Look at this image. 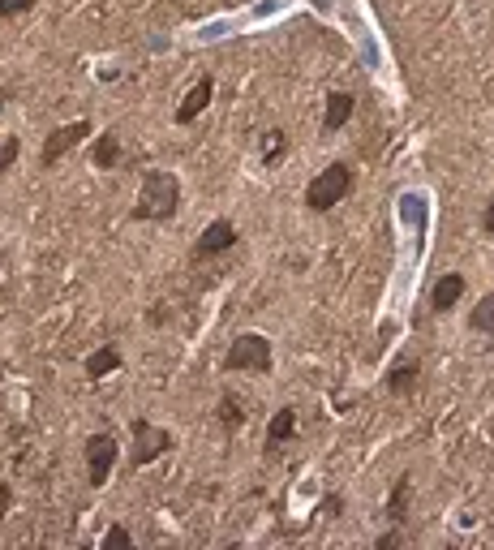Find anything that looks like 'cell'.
<instances>
[{
    "instance_id": "obj_1",
    "label": "cell",
    "mask_w": 494,
    "mask_h": 550,
    "mask_svg": "<svg viewBox=\"0 0 494 550\" xmlns=\"http://www.w3.org/2000/svg\"><path fill=\"white\" fill-rule=\"evenodd\" d=\"M181 207V181L177 172H164V168H151L142 177V190L134 202V220L138 224H168Z\"/></svg>"
},
{
    "instance_id": "obj_2",
    "label": "cell",
    "mask_w": 494,
    "mask_h": 550,
    "mask_svg": "<svg viewBox=\"0 0 494 550\" xmlns=\"http://www.w3.org/2000/svg\"><path fill=\"white\" fill-rule=\"evenodd\" d=\"M353 164H344V159H336V164H327L318 177L305 185V211H314V215H323L331 207H340V202L353 194Z\"/></svg>"
},
{
    "instance_id": "obj_3",
    "label": "cell",
    "mask_w": 494,
    "mask_h": 550,
    "mask_svg": "<svg viewBox=\"0 0 494 550\" xmlns=\"http://www.w3.org/2000/svg\"><path fill=\"white\" fill-rule=\"evenodd\" d=\"M129 469H147V465H155L159 456H168L172 447H177V439H172V430H164V426H155V422H147V417H134L129 422Z\"/></svg>"
},
{
    "instance_id": "obj_4",
    "label": "cell",
    "mask_w": 494,
    "mask_h": 550,
    "mask_svg": "<svg viewBox=\"0 0 494 550\" xmlns=\"http://www.w3.org/2000/svg\"><path fill=\"white\" fill-rule=\"evenodd\" d=\"M271 366H275L271 340H267V336H258V331H241V336L228 344V353H224V370H228V374H237V370L271 374Z\"/></svg>"
},
{
    "instance_id": "obj_5",
    "label": "cell",
    "mask_w": 494,
    "mask_h": 550,
    "mask_svg": "<svg viewBox=\"0 0 494 550\" xmlns=\"http://www.w3.org/2000/svg\"><path fill=\"white\" fill-rule=\"evenodd\" d=\"M82 456H86V486H91V490L108 486L116 460H121V443H116V430H95L91 439H86Z\"/></svg>"
},
{
    "instance_id": "obj_6",
    "label": "cell",
    "mask_w": 494,
    "mask_h": 550,
    "mask_svg": "<svg viewBox=\"0 0 494 550\" xmlns=\"http://www.w3.org/2000/svg\"><path fill=\"white\" fill-rule=\"evenodd\" d=\"M91 134H95L91 117H78V121H69V125H61V129H52V134L43 138V147H39V168H56L69 151L78 147L82 138H91Z\"/></svg>"
},
{
    "instance_id": "obj_7",
    "label": "cell",
    "mask_w": 494,
    "mask_h": 550,
    "mask_svg": "<svg viewBox=\"0 0 494 550\" xmlns=\"http://www.w3.org/2000/svg\"><path fill=\"white\" fill-rule=\"evenodd\" d=\"M237 241H241L237 224H232V220H211V224L198 233L190 258H194V263H207V258H215V254H228Z\"/></svg>"
},
{
    "instance_id": "obj_8",
    "label": "cell",
    "mask_w": 494,
    "mask_h": 550,
    "mask_svg": "<svg viewBox=\"0 0 494 550\" xmlns=\"http://www.w3.org/2000/svg\"><path fill=\"white\" fill-rule=\"evenodd\" d=\"M297 434V409L293 404H284V409H275L271 413V422H267V439H263V452H267V460H275L284 452V443Z\"/></svg>"
},
{
    "instance_id": "obj_9",
    "label": "cell",
    "mask_w": 494,
    "mask_h": 550,
    "mask_svg": "<svg viewBox=\"0 0 494 550\" xmlns=\"http://www.w3.org/2000/svg\"><path fill=\"white\" fill-rule=\"evenodd\" d=\"M211 99H215V78H211V74H202V78L190 86V95H185L181 104H177V125H194V121L202 117V112H207Z\"/></svg>"
},
{
    "instance_id": "obj_10",
    "label": "cell",
    "mask_w": 494,
    "mask_h": 550,
    "mask_svg": "<svg viewBox=\"0 0 494 550\" xmlns=\"http://www.w3.org/2000/svg\"><path fill=\"white\" fill-rule=\"evenodd\" d=\"M383 387H387V396H396V400H409L417 387H421V361H396V366L387 370V379H383Z\"/></svg>"
},
{
    "instance_id": "obj_11",
    "label": "cell",
    "mask_w": 494,
    "mask_h": 550,
    "mask_svg": "<svg viewBox=\"0 0 494 550\" xmlns=\"http://www.w3.org/2000/svg\"><path fill=\"white\" fill-rule=\"evenodd\" d=\"M464 288H469V280H464L460 271H447V275H439V284L430 288V310H434V314L456 310V306H460V297H464Z\"/></svg>"
},
{
    "instance_id": "obj_12",
    "label": "cell",
    "mask_w": 494,
    "mask_h": 550,
    "mask_svg": "<svg viewBox=\"0 0 494 550\" xmlns=\"http://www.w3.org/2000/svg\"><path fill=\"white\" fill-rule=\"evenodd\" d=\"M409 503H413V473H400L396 482H391V495H387V525H409Z\"/></svg>"
},
{
    "instance_id": "obj_13",
    "label": "cell",
    "mask_w": 494,
    "mask_h": 550,
    "mask_svg": "<svg viewBox=\"0 0 494 550\" xmlns=\"http://www.w3.org/2000/svg\"><path fill=\"white\" fill-rule=\"evenodd\" d=\"M353 108H357V99L348 91H331L323 104V134H340V129L353 121Z\"/></svg>"
},
{
    "instance_id": "obj_14",
    "label": "cell",
    "mask_w": 494,
    "mask_h": 550,
    "mask_svg": "<svg viewBox=\"0 0 494 550\" xmlns=\"http://www.w3.org/2000/svg\"><path fill=\"white\" fill-rule=\"evenodd\" d=\"M121 155H125V147H121V134H99L95 142H91V164L95 168H104V172H116L121 168Z\"/></svg>"
},
{
    "instance_id": "obj_15",
    "label": "cell",
    "mask_w": 494,
    "mask_h": 550,
    "mask_svg": "<svg viewBox=\"0 0 494 550\" xmlns=\"http://www.w3.org/2000/svg\"><path fill=\"white\" fill-rule=\"evenodd\" d=\"M121 349L116 344H99L95 353H86V361H82V370H86V379H108L112 370H121Z\"/></svg>"
},
{
    "instance_id": "obj_16",
    "label": "cell",
    "mask_w": 494,
    "mask_h": 550,
    "mask_svg": "<svg viewBox=\"0 0 494 550\" xmlns=\"http://www.w3.org/2000/svg\"><path fill=\"white\" fill-rule=\"evenodd\" d=\"M215 422L224 426V434H237L245 422H250V413H245V400L237 392H224L220 404H215Z\"/></svg>"
},
{
    "instance_id": "obj_17",
    "label": "cell",
    "mask_w": 494,
    "mask_h": 550,
    "mask_svg": "<svg viewBox=\"0 0 494 550\" xmlns=\"http://www.w3.org/2000/svg\"><path fill=\"white\" fill-rule=\"evenodd\" d=\"M469 327L477 331V336H494V293H486V297L469 310Z\"/></svg>"
},
{
    "instance_id": "obj_18",
    "label": "cell",
    "mask_w": 494,
    "mask_h": 550,
    "mask_svg": "<svg viewBox=\"0 0 494 550\" xmlns=\"http://www.w3.org/2000/svg\"><path fill=\"white\" fill-rule=\"evenodd\" d=\"M280 155H288V134L284 129H267L263 134V164H275Z\"/></svg>"
},
{
    "instance_id": "obj_19",
    "label": "cell",
    "mask_w": 494,
    "mask_h": 550,
    "mask_svg": "<svg viewBox=\"0 0 494 550\" xmlns=\"http://www.w3.org/2000/svg\"><path fill=\"white\" fill-rule=\"evenodd\" d=\"M18 155H22V138H18V134L0 138V181H5V172L18 164Z\"/></svg>"
},
{
    "instance_id": "obj_20",
    "label": "cell",
    "mask_w": 494,
    "mask_h": 550,
    "mask_svg": "<svg viewBox=\"0 0 494 550\" xmlns=\"http://www.w3.org/2000/svg\"><path fill=\"white\" fill-rule=\"evenodd\" d=\"M318 516H327V520L344 516V495H340V490H327V495L318 499Z\"/></svg>"
},
{
    "instance_id": "obj_21",
    "label": "cell",
    "mask_w": 494,
    "mask_h": 550,
    "mask_svg": "<svg viewBox=\"0 0 494 550\" xmlns=\"http://www.w3.org/2000/svg\"><path fill=\"white\" fill-rule=\"evenodd\" d=\"M112 546H121V550H134V533H129L125 525H112V529L104 533V550H112Z\"/></svg>"
},
{
    "instance_id": "obj_22",
    "label": "cell",
    "mask_w": 494,
    "mask_h": 550,
    "mask_svg": "<svg viewBox=\"0 0 494 550\" xmlns=\"http://www.w3.org/2000/svg\"><path fill=\"white\" fill-rule=\"evenodd\" d=\"M39 0H0V18H22V13H31Z\"/></svg>"
},
{
    "instance_id": "obj_23",
    "label": "cell",
    "mask_w": 494,
    "mask_h": 550,
    "mask_svg": "<svg viewBox=\"0 0 494 550\" xmlns=\"http://www.w3.org/2000/svg\"><path fill=\"white\" fill-rule=\"evenodd\" d=\"M396 546H404V533H400V525H391L387 533H379V542H374V550H396Z\"/></svg>"
},
{
    "instance_id": "obj_24",
    "label": "cell",
    "mask_w": 494,
    "mask_h": 550,
    "mask_svg": "<svg viewBox=\"0 0 494 550\" xmlns=\"http://www.w3.org/2000/svg\"><path fill=\"white\" fill-rule=\"evenodd\" d=\"M9 508H13V486H9V482H0V520L9 516Z\"/></svg>"
},
{
    "instance_id": "obj_25",
    "label": "cell",
    "mask_w": 494,
    "mask_h": 550,
    "mask_svg": "<svg viewBox=\"0 0 494 550\" xmlns=\"http://www.w3.org/2000/svg\"><path fill=\"white\" fill-rule=\"evenodd\" d=\"M482 228H486V233H494V194H490V202H486V211H482Z\"/></svg>"
},
{
    "instance_id": "obj_26",
    "label": "cell",
    "mask_w": 494,
    "mask_h": 550,
    "mask_svg": "<svg viewBox=\"0 0 494 550\" xmlns=\"http://www.w3.org/2000/svg\"><path fill=\"white\" fill-rule=\"evenodd\" d=\"M151 323L164 327V323H168V306H155V310H151Z\"/></svg>"
},
{
    "instance_id": "obj_27",
    "label": "cell",
    "mask_w": 494,
    "mask_h": 550,
    "mask_svg": "<svg viewBox=\"0 0 494 550\" xmlns=\"http://www.w3.org/2000/svg\"><path fill=\"white\" fill-rule=\"evenodd\" d=\"M13 104V86H9V91H0V112H5Z\"/></svg>"
},
{
    "instance_id": "obj_28",
    "label": "cell",
    "mask_w": 494,
    "mask_h": 550,
    "mask_svg": "<svg viewBox=\"0 0 494 550\" xmlns=\"http://www.w3.org/2000/svg\"><path fill=\"white\" fill-rule=\"evenodd\" d=\"M0 379H5V361H0Z\"/></svg>"
},
{
    "instance_id": "obj_29",
    "label": "cell",
    "mask_w": 494,
    "mask_h": 550,
    "mask_svg": "<svg viewBox=\"0 0 494 550\" xmlns=\"http://www.w3.org/2000/svg\"><path fill=\"white\" fill-rule=\"evenodd\" d=\"M177 5H181V0H177Z\"/></svg>"
}]
</instances>
